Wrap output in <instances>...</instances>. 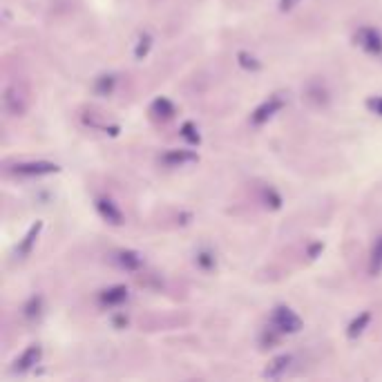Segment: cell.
<instances>
[{"mask_svg":"<svg viewBox=\"0 0 382 382\" xmlns=\"http://www.w3.org/2000/svg\"><path fill=\"white\" fill-rule=\"evenodd\" d=\"M270 326L277 329L282 335H295L302 331V317H299L290 306H275L270 313Z\"/></svg>","mask_w":382,"mask_h":382,"instance_id":"6da1fadb","label":"cell"},{"mask_svg":"<svg viewBox=\"0 0 382 382\" xmlns=\"http://www.w3.org/2000/svg\"><path fill=\"white\" fill-rule=\"evenodd\" d=\"M284 105H286V98H284V94H273V96H268L266 101H262L257 107H255L253 110V114H251V123L253 125H264V123H268L273 116H275L279 110H284Z\"/></svg>","mask_w":382,"mask_h":382,"instance_id":"7a4b0ae2","label":"cell"},{"mask_svg":"<svg viewBox=\"0 0 382 382\" xmlns=\"http://www.w3.org/2000/svg\"><path fill=\"white\" fill-rule=\"evenodd\" d=\"M353 41H356L358 47L362 52H367L369 56H382V32L376 30V27H371V25L360 27L356 36H353Z\"/></svg>","mask_w":382,"mask_h":382,"instance_id":"3957f363","label":"cell"},{"mask_svg":"<svg viewBox=\"0 0 382 382\" xmlns=\"http://www.w3.org/2000/svg\"><path fill=\"white\" fill-rule=\"evenodd\" d=\"M59 170L61 168L52 161H23L12 168L16 177H45V175H56Z\"/></svg>","mask_w":382,"mask_h":382,"instance_id":"277c9868","label":"cell"},{"mask_svg":"<svg viewBox=\"0 0 382 382\" xmlns=\"http://www.w3.org/2000/svg\"><path fill=\"white\" fill-rule=\"evenodd\" d=\"M41 360H43V347L41 344H30V347L16 358L12 371L14 374H27V371H32L36 365H41Z\"/></svg>","mask_w":382,"mask_h":382,"instance_id":"5b68a950","label":"cell"},{"mask_svg":"<svg viewBox=\"0 0 382 382\" xmlns=\"http://www.w3.org/2000/svg\"><path fill=\"white\" fill-rule=\"evenodd\" d=\"M94 206H96V213L101 215L103 222L112 224V226H121L123 224L125 217L121 213V208H119V204H114L110 197H98L94 202Z\"/></svg>","mask_w":382,"mask_h":382,"instance_id":"8992f818","label":"cell"},{"mask_svg":"<svg viewBox=\"0 0 382 382\" xmlns=\"http://www.w3.org/2000/svg\"><path fill=\"white\" fill-rule=\"evenodd\" d=\"M290 365H293V356H290V353H282V356L273 358V360L268 362V367L264 369V378H268V380H279V378L284 376L286 371L290 369Z\"/></svg>","mask_w":382,"mask_h":382,"instance_id":"52a82bcc","label":"cell"},{"mask_svg":"<svg viewBox=\"0 0 382 382\" xmlns=\"http://www.w3.org/2000/svg\"><path fill=\"white\" fill-rule=\"evenodd\" d=\"M112 262L116 264V266L119 268H123V270H130V273H134V270H139L141 266H143V257L136 251H116L114 255H112Z\"/></svg>","mask_w":382,"mask_h":382,"instance_id":"ba28073f","label":"cell"},{"mask_svg":"<svg viewBox=\"0 0 382 382\" xmlns=\"http://www.w3.org/2000/svg\"><path fill=\"white\" fill-rule=\"evenodd\" d=\"M5 107L9 110V114H14V116H21L27 110V98L16 85H9L5 89Z\"/></svg>","mask_w":382,"mask_h":382,"instance_id":"9c48e42d","label":"cell"},{"mask_svg":"<svg viewBox=\"0 0 382 382\" xmlns=\"http://www.w3.org/2000/svg\"><path fill=\"white\" fill-rule=\"evenodd\" d=\"M41 231H43V222H36V224L30 226V231L25 233V237H23L21 244L16 246V257H18V259H25L27 255H30V253L34 251L36 240H39Z\"/></svg>","mask_w":382,"mask_h":382,"instance_id":"30bf717a","label":"cell"},{"mask_svg":"<svg viewBox=\"0 0 382 382\" xmlns=\"http://www.w3.org/2000/svg\"><path fill=\"white\" fill-rule=\"evenodd\" d=\"M127 295H130V290H127V286L123 284H116V286H110L101 290V295H98V302H101L103 306H121Z\"/></svg>","mask_w":382,"mask_h":382,"instance_id":"8fae6325","label":"cell"},{"mask_svg":"<svg viewBox=\"0 0 382 382\" xmlns=\"http://www.w3.org/2000/svg\"><path fill=\"white\" fill-rule=\"evenodd\" d=\"M161 161L166 163V166L170 168H181V166H186V163H195L197 161V152L193 150H168L166 154L161 157Z\"/></svg>","mask_w":382,"mask_h":382,"instance_id":"7c38bea8","label":"cell"},{"mask_svg":"<svg viewBox=\"0 0 382 382\" xmlns=\"http://www.w3.org/2000/svg\"><path fill=\"white\" fill-rule=\"evenodd\" d=\"M150 112H152L154 116H157V119L168 121V119H172V116L177 114V107H175V103L170 101V98L159 96V98H154V101H152Z\"/></svg>","mask_w":382,"mask_h":382,"instance_id":"4fadbf2b","label":"cell"},{"mask_svg":"<svg viewBox=\"0 0 382 382\" xmlns=\"http://www.w3.org/2000/svg\"><path fill=\"white\" fill-rule=\"evenodd\" d=\"M369 322H371V313H369V311H362L360 315H356V317H353V320L349 322V326H347V338H349V340H358L360 335L367 331Z\"/></svg>","mask_w":382,"mask_h":382,"instance_id":"5bb4252c","label":"cell"},{"mask_svg":"<svg viewBox=\"0 0 382 382\" xmlns=\"http://www.w3.org/2000/svg\"><path fill=\"white\" fill-rule=\"evenodd\" d=\"M382 273V235L374 242V246H371L369 253V275H380Z\"/></svg>","mask_w":382,"mask_h":382,"instance_id":"9a60e30c","label":"cell"},{"mask_svg":"<svg viewBox=\"0 0 382 382\" xmlns=\"http://www.w3.org/2000/svg\"><path fill=\"white\" fill-rule=\"evenodd\" d=\"M195 262L202 270H213L217 266V257H215V253L211 248H199L197 255H195Z\"/></svg>","mask_w":382,"mask_h":382,"instance_id":"2e32d148","label":"cell"},{"mask_svg":"<svg viewBox=\"0 0 382 382\" xmlns=\"http://www.w3.org/2000/svg\"><path fill=\"white\" fill-rule=\"evenodd\" d=\"M152 43H154V39H152L148 32L139 34V41H136V47H134V59L136 61H143L145 56H148L150 50H152Z\"/></svg>","mask_w":382,"mask_h":382,"instance_id":"e0dca14e","label":"cell"},{"mask_svg":"<svg viewBox=\"0 0 382 382\" xmlns=\"http://www.w3.org/2000/svg\"><path fill=\"white\" fill-rule=\"evenodd\" d=\"M114 87H116V76H114V74H103V76H98L96 83H94L96 94H101V96H110V94L114 92Z\"/></svg>","mask_w":382,"mask_h":382,"instance_id":"ac0fdd59","label":"cell"},{"mask_svg":"<svg viewBox=\"0 0 382 382\" xmlns=\"http://www.w3.org/2000/svg\"><path fill=\"white\" fill-rule=\"evenodd\" d=\"M237 63H240V67H244L246 72H259L262 70V61L257 56H253V54H248V52H240Z\"/></svg>","mask_w":382,"mask_h":382,"instance_id":"d6986e66","label":"cell"},{"mask_svg":"<svg viewBox=\"0 0 382 382\" xmlns=\"http://www.w3.org/2000/svg\"><path fill=\"white\" fill-rule=\"evenodd\" d=\"M23 313H25L27 320H36V317H41V313H43V297L41 295H34L30 302L25 304Z\"/></svg>","mask_w":382,"mask_h":382,"instance_id":"ffe728a7","label":"cell"},{"mask_svg":"<svg viewBox=\"0 0 382 382\" xmlns=\"http://www.w3.org/2000/svg\"><path fill=\"white\" fill-rule=\"evenodd\" d=\"M279 338H282V333L277 329H273V326L268 324L266 329L262 331V335H259V344L264 349H270V347H275V344L279 342Z\"/></svg>","mask_w":382,"mask_h":382,"instance_id":"44dd1931","label":"cell"},{"mask_svg":"<svg viewBox=\"0 0 382 382\" xmlns=\"http://www.w3.org/2000/svg\"><path fill=\"white\" fill-rule=\"evenodd\" d=\"M181 136L190 143V145H199L202 143V134H199L197 125L193 121H186L184 125H181Z\"/></svg>","mask_w":382,"mask_h":382,"instance_id":"7402d4cb","label":"cell"},{"mask_svg":"<svg viewBox=\"0 0 382 382\" xmlns=\"http://www.w3.org/2000/svg\"><path fill=\"white\" fill-rule=\"evenodd\" d=\"M367 107L374 114H378V116H382V96H371L369 101H367Z\"/></svg>","mask_w":382,"mask_h":382,"instance_id":"603a6c76","label":"cell"},{"mask_svg":"<svg viewBox=\"0 0 382 382\" xmlns=\"http://www.w3.org/2000/svg\"><path fill=\"white\" fill-rule=\"evenodd\" d=\"M302 0H279V12H290V9H295Z\"/></svg>","mask_w":382,"mask_h":382,"instance_id":"cb8c5ba5","label":"cell"},{"mask_svg":"<svg viewBox=\"0 0 382 382\" xmlns=\"http://www.w3.org/2000/svg\"><path fill=\"white\" fill-rule=\"evenodd\" d=\"M322 248H324V246H322L320 242H317V244H313V246L308 248V257H311V259H315V257H317V253H320Z\"/></svg>","mask_w":382,"mask_h":382,"instance_id":"d4e9b609","label":"cell"}]
</instances>
